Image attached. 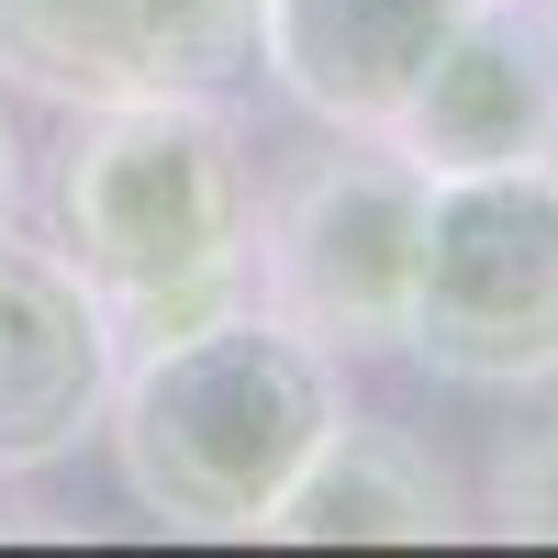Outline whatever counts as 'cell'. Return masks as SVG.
<instances>
[{
	"instance_id": "6da1fadb",
	"label": "cell",
	"mask_w": 558,
	"mask_h": 558,
	"mask_svg": "<svg viewBox=\"0 0 558 558\" xmlns=\"http://www.w3.org/2000/svg\"><path fill=\"white\" fill-rule=\"evenodd\" d=\"M57 257L101 291L112 336H179L246 291V134L223 89H157V101H89L68 112L57 179Z\"/></svg>"
},
{
	"instance_id": "7a4b0ae2",
	"label": "cell",
	"mask_w": 558,
	"mask_h": 558,
	"mask_svg": "<svg viewBox=\"0 0 558 558\" xmlns=\"http://www.w3.org/2000/svg\"><path fill=\"white\" fill-rule=\"evenodd\" d=\"M336 368L257 302H223L179 336H146L112 368L101 436L123 492L179 536H257L302 458L336 436Z\"/></svg>"
},
{
	"instance_id": "3957f363",
	"label": "cell",
	"mask_w": 558,
	"mask_h": 558,
	"mask_svg": "<svg viewBox=\"0 0 558 558\" xmlns=\"http://www.w3.org/2000/svg\"><path fill=\"white\" fill-rule=\"evenodd\" d=\"M402 347L458 391L558 380V168H458L425 179Z\"/></svg>"
},
{
	"instance_id": "277c9868",
	"label": "cell",
	"mask_w": 558,
	"mask_h": 558,
	"mask_svg": "<svg viewBox=\"0 0 558 558\" xmlns=\"http://www.w3.org/2000/svg\"><path fill=\"white\" fill-rule=\"evenodd\" d=\"M413 257H425V168L380 134L313 157L291 191L257 213L246 279L257 313L291 324L324 357H380L413 324Z\"/></svg>"
},
{
	"instance_id": "5b68a950",
	"label": "cell",
	"mask_w": 558,
	"mask_h": 558,
	"mask_svg": "<svg viewBox=\"0 0 558 558\" xmlns=\"http://www.w3.org/2000/svg\"><path fill=\"white\" fill-rule=\"evenodd\" d=\"M257 57V0H0V78L57 112L223 89Z\"/></svg>"
},
{
	"instance_id": "8992f818",
	"label": "cell",
	"mask_w": 558,
	"mask_h": 558,
	"mask_svg": "<svg viewBox=\"0 0 558 558\" xmlns=\"http://www.w3.org/2000/svg\"><path fill=\"white\" fill-rule=\"evenodd\" d=\"M380 146H402L425 179L458 168H547L558 157V34L536 0H470L413 89L391 101Z\"/></svg>"
},
{
	"instance_id": "52a82bcc",
	"label": "cell",
	"mask_w": 558,
	"mask_h": 558,
	"mask_svg": "<svg viewBox=\"0 0 558 558\" xmlns=\"http://www.w3.org/2000/svg\"><path fill=\"white\" fill-rule=\"evenodd\" d=\"M112 368H123V336L101 291L57 246L0 223V481H34L101 436Z\"/></svg>"
},
{
	"instance_id": "ba28073f",
	"label": "cell",
	"mask_w": 558,
	"mask_h": 558,
	"mask_svg": "<svg viewBox=\"0 0 558 558\" xmlns=\"http://www.w3.org/2000/svg\"><path fill=\"white\" fill-rule=\"evenodd\" d=\"M470 0H257V68L291 89L313 123L380 134L413 68L458 34Z\"/></svg>"
},
{
	"instance_id": "9c48e42d",
	"label": "cell",
	"mask_w": 558,
	"mask_h": 558,
	"mask_svg": "<svg viewBox=\"0 0 558 558\" xmlns=\"http://www.w3.org/2000/svg\"><path fill=\"white\" fill-rule=\"evenodd\" d=\"M458 514H447V470L436 458L413 436H391V425L336 413V436L302 458V481L268 502L257 536H291V547H380V536H402V547H425Z\"/></svg>"
},
{
	"instance_id": "30bf717a",
	"label": "cell",
	"mask_w": 558,
	"mask_h": 558,
	"mask_svg": "<svg viewBox=\"0 0 558 558\" xmlns=\"http://www.w3.org/2000/svg\"><path fill=\"white\" fill-rule=\"evenodd\" d=\"M492 514L514 525V536H558V413L502 447V470H492Z\"/></svg>"
},
{
	"instance_id": "8fae6325",
	"label": "cell",
	"mask_w": 558,
	"mask_h": 558,
	"mask_svg": "<svg viewBox=\"0 0 558 558\" xmlns=\"http://www.w3.org/2000/svg\"><path fill=\"white\" fill-rule=\"evenodd\" d=\"M23 213V134H12V112H0V223Z\"/></svg>"
},
{
	"instance_id": "7c38bea8",
	"label": "cell",
	"mask_w": 558,
	"mask_h": 558,
	"mask_svg": "<svg viewBox=\"0 0 558 558\" xmlns=\"http://www.w3.org/2000/svg\"><path fill=\"white\" fill-rule=\"evenodd\" d=\"M536 12H547V34H558V0H536Z\"/></svg>"
},
{
	"instance_id": "4fadbf2b",
	"label": "cell",
	"mask_w": 558,
	"mask_h": 558,
	"mask_svg": "<svg viewBox=\"0 0 558 558\" xmlns=\"http://www.w3.org/2000/svg\"><path fill=\"white\" fill-rule=\"evenodd\" d=\"M547 168H558V157H547Z\"/></svg>"
}]
</instances>
